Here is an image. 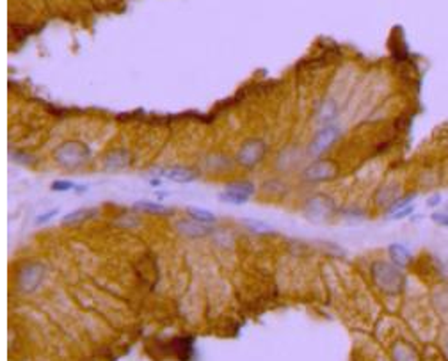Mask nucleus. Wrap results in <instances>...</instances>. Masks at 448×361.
Returning a JSON list of instances; mask_svg holds the SVG:
<instances>
[{"mask_svg": "<svg viewBox=\"0 0 448 361\" xmlns=\"http://www.w3.org/2000/svg\"><path fill=\"white\" fill-rule=\"evenodd\" d=\"M372 278L377 289L384 293H401L405 287V274L402 272V267L384 260L374 262Z\"/></svg>", "mask_w": 448, "mask_h": 361, "instance_id": "f257e3e1", "label": "nucleus"}, {"mask_svg": "<svg viewBox=\"0 0 448 361\" xmlns=\"http://www.w3.org/2000/svg\"><path fill=\"white\" fill-rule=\"evenodd\" d=\"M91 157L89 148L81 143V141H70L64 143L61 148H57L56 152V161L57 164L64 167H78L82 166L87 158Z\"/></svg>", "mask_w": 448, "mask_h": 361, "instance_id": "f03ea898", "label": "nucleus"}, {"mask_svg": "<svg viewBox=\"0 0 448 361\" xmlns=\"http://www.w3.org/2000/svg\"><path fill=\"white\" fill-rule=\"evenodd\" d=\"M45 276H47V269H45L43 264H39V262H30V264L23 265V267L18 271L17 276L18 290L25 293L34 292L43 283Z\"/></svg>", "mask_w": 448, "mask_h": 361, "instance_id": "7ed1b4c3", "label": "nucleus"}, {"mask_svg": "<svg viewBox=\"0 0 448 361\" xmlns=\"http://www.w3.org/2000/svg\"><path fill=\"white\" fill-rule=\"evenodd\" d=\"M265 152H267V146H265V143L262 139L246 141L240 146L239 153H237V162H239L240 166L253 167L258 162H262V158L265 157Z\"/></svg>", "mask_w": 448, "mask_h": 361, "instance_id": "20e7f679", "label": "nucleus"}, {"mask_svg": "<svg viewBox=\"0 0 448 361\" xmlns=\"http://www.w3.org/2000/svg\"><path fill=\"white\" fill-rule=\"evenodd\" d=\"M255 194V185L251 182H237L228 185L224 191L219 194L221 201L231 205H244L246 201L251 200V196Z\"/></svg>", "mask_w": 448, "mask_h": 361, "instance_id": "39448f33", "label": "nucleus"}, {"mask_svg": "<svg viewBox=\"0 0 448 361\" xmlns=\"http://www.w3.org/2000/svg\"><path fill=\"white\" fill-rule=\"evenodd\" d=\"M338 137H340V128L334 127V125H328L315 134L312 145H310V153L319 157L337 143Z\"/></svg>", "mask_w": 448, "mask_h": 361, "instance_id": "423d86ee", "label": "nucleus"}, {"mask_svg": "<svg viewBox=\"0 0 448 361\" xmlns=\"http://www.w3.org/2000/svg\"><path fill=\"white\" fill-rule=\"evenodd\" d=\"M334 205L333 201L326 198V196H315L312 200H308L306 207H304V214L313 221H322L326 217L333 214Z\"/></svg>", "mask_w": 448, "mask_h": 361, "instance_id": "0eeeda50", "label": "nucleus"}, {"mask_svg": "<svg viewBox=\"0 0 448 361\" xmlns=\"http://www.w3.org/2000/svg\"><path fill=\"white\" fill-rule=\"evenodd\" d=\"M334 176H337V166L331 161H317L304 171V178L308 182H328Z\"/></svg>", "mask_w": 448, "mask_h": 361, "instance_id": "6e6552de", "label": "nucleus"}, {"mask_svg": "<svg viewBox=\"0 0 448 361\" xmlns=\"http://www.w3.org/2000/svg\"><path fill=\"white\" fill-rule=\"evenodd\" d=\"M160 176L166 180H171V182L176 183H191L198 178V174L194 173L192 169L184 166H173V167H166V169H160Z\"/></svg>", "mask_w": 448, "mask_h": 361, "instance_id": "1a4fd4ad", "label": "nucleus"}, {"mask_svg": "<svg viewBox=\"0 0 448 361\" xmlns=\"http://www.w3.org/2000/svg\"><path fill=\"white\" fill-rule=\"evenodd\" d=\"M130 164V153L127 149H114L105 157L103 167L107 171H121Z\"/></svg>", "mask_w": 448, "mask_h": 361, "instance_id": "9d476101", "label": "nucleus"}, {"mask_svg": "<svg viewBox=\"0 0 448 361\" xmlns=\"http://www.w3.org/2000/svg\"><path fill=\"white\" fill-rule=\"evenodd\" d=\"M392 360L393 361H422L416 349L407 342H395L392 345Z\"/></svg>", "mask_w": 448, "mask_h": 361, "instance_id": "9b49d317", "label": "nucleus"}, {"mask_svg": "<svg viewBox=\"0 0 448 361\" xmlns=\"http://www.w3.org/2000/svg\"><path fill=\"white\" fill-rule=\"evenodd\" d=\"M390 258L395 265L398 267H405V265L411 264V260H413V255H411V251L404 246V244H392L388 247Z\"/></svg>", "mask_w": 448, "mask_h": 361, "instance_id": "f8f14e48", "label": "nucleus"}, {"mask_svg": "<svg viewBox=\"0 0 448 361\" xmlns=\"http://www.w3.org/2000/svg\"><path fill=\"white\" fill-rule=\"evenodd\" d=\"M178 229L184 235H187V237H203V235H206L210 231L209 226L201 225V223L194 221L191 217H189V221H180Z\"/></svg>", "mask_w": 448, "mask_h": 361, "instance_id": "ddd939ff", "label": "nucleus"}, {"mask_svg": "<svg viewBox=\"0 0 448 361\" xmlns=\"http://www.w3.org/2000/svg\"><path fill=\"white\" fill-rule=\"evenodd\" d=\"M187 214L191 219H194V221L201 223V225H213V223L217 221V217L213 216L210 210H205V209H196V207H189L187 209Z\"/></svg>", "mask_w": 448, "mask_h": 361, "instance_id": "4468645a", "label": "nucleus"}, {"mask_svg": "<svg viewBox=\"0 0 448 361\" xmlns=\"http://www.w3.org/2000/svg\"><path fill=\"white\" fill-rule=\"evenodd\" d=\"M94 214V210L91 209H78L75 212H70L68 216L63 217V225L64 226H72V225H78V223L87 221L91 216Z\"/></svg>", "mask_w": 448, "mask_h": 361, "instance_id": "2eb2a0df", "label": "nucleus"}, {"mask_svg": "<svg viewBox=\"0 0 448 361\" xmlns=\"http://www.w3.org/2000/svg\"><path fill=\"white\" fill-rule=\"evenodd\" d=\"M52 191H59V192H66V191H77V192H85L87 191V185H81V183L70 182V180H56V182L52 183Z\"/></svg>", "mask_w": 448, "mask_h": 361, "instance_id": "dca6fc26", "label": "nucleus"}, {"mask_svg": "<svg viewBox=\"0 0 448 361\" xmlns=\"http://www.w3.org/2000/svg\"><path fill=\"white\" fill-rule=\"evenodd\" d=\"M137 210H142V212L148 214H166L167 209L162 203H153V201H137L134 205Z\"/></svg>", "mask_w": 448, "mask_h": 361, "instance_id": "f3484780", "label": "nucleus"}, {"mask_svg": "<svg viewBox=\"0 0 448 361\" xmlns=\"http://www.w3.org/2000/svg\"><path fill=\"white\" fill-rule=\"evenodd\" d=\"M411 200H414V194H409V196H405V198H402V200H397V203H393L392 209H390V210H392L393 214L398 212V210H402L404 207L411 205Z\"/></svg>", "mask_w": 448, "mask_h": 361, "instance_id": "a211bd4d", "label": "nucleus"}, {"mask_svg": "<svg viewBox=\"0 0 448 361\" xmlns=\"http://www.w3.org/2000/svg\"><path fill=\"white\" fill-rule=\"evenodd\" d=\"M56 214H59V210L57 209H54V210H50V212H43L41 216L38 217V219H36V225H45V223H48V221H52V219H54V216H56Z\"/></svg>", "mask_w": 448, "mask_h": 361, "instance_id": "6ab92c4d", "label": "nucleus"}, {"mask_svg": "<svg viewBox=\"0 0 448 361\" xmlns=\"http://www.w3.org/2000/svg\"><path fill=\"white\" fill-rule=\"evenodd\" d=\"M246 225L249 226V229H253V231H262L260 228H264L265 231H270V226L269 225H265V223H262V221H246Z\"/></svg>", "mask_w": 448, "mask_h": 361, "instance_id": "aec40b11", "label": "nucleus"}, {"mask_svg": "<svg viewBox=\"0 0 448 361\" xmlns=\"http://www.w3.org/2000/svg\"><path fill=\"white\" fill-rule=\"evenodd\" d=\"M432 221L440 226H448V216L447 214H441V212L432 214Z\"/></svg>", "mask_w": 448, "mask_h": 361, "instance_id": "412c9836", "label": "nucleus"}, {"mask_svg": "<svg viewBox=\"0 0 448 361\" xmlns=\"http://www.w3.org/2000/svg\"><path fill=\"white\" fill-rule=\"evenodd\" d=\"M413 205H409V207H405V209L398 210V212H395V216H393V219H402V217L409 216V214H413Z\"/></svg>", "mask_w": 448, "mask_h": 361, "instance_id": "4be33fe9", "label": "nucleus"}, {"mask_svg": "<svg viewBox=\"0 0 448 361\" xmlns=\"http://www.w3.org/2000/svg\"><path fill=\"white\" fill-rule=\"evenodd\" d=\"M440 203H441V196L440 194L432 196L431 200H429V207H434V205H440Z\"/></svg>", "mask_w": 448, "mask_h": 361, "instance_id": "5701e85b", "label": "nucleus"}]
</instances>
